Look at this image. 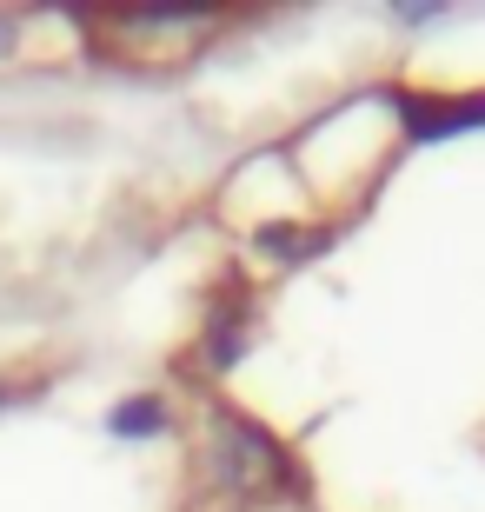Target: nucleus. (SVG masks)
<instances>
[{"mask_svg":"<svg viewBox=\"0 0 485 512\" xmlns=\"http://www.w3.org/2000/svg\"><path fill=\"white\" fill-rule=\"evenodd\" d=\"M0 47H7V20H0Z\"/></svg>","mask_w":485,"mask_h":512,"instance_id":"3","label":"nucleus"},{"mask_svg":"<svg viewBox=\"0 0 485 512\" xmlns=\"http://www.w3.org/2000/svg\"><path fill=\"white\" fill-rule=\"evenodd\" d=\"M160 426H167V406H160V399H127V406L113 413V433H127V439L160 433Z\"/></svg>","mask_w":485,"mask_h":512,"instance_id":"2","label":"nucleus"},{"mask_svg":"<svg viewBox=\"0 0 485 512\" xmlns=\"http://www.w3.org/2000/svg\"><path fill=\"white\" fill-rule=\"evenodd\" d=\"M213 473H220L226 486H266L273 473H286V459H280V446H273L260 426H246V419H226L220 453H213Z\"/></svg>","mask_w":485,"mask_h":512,"instance_id":"1","label":"nucleus"}]
</instances>
